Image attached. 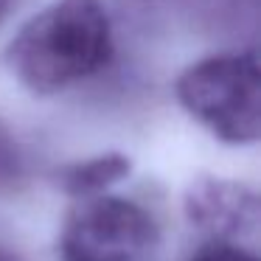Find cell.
Returning a JSON list of instances; mask_svg holds the SVG:
<instances>
[{
  "instance_id": "52a82bcc",
  "label": "cell",
  "mask_w": 261,
  "mask_h": 261,
  "mask_svg": "<svg viewBox=\"0 0 261 261\" xmlns=\"http://www.w3.org/2000/svg\"><path fill=\"white\" fill-rule=\"evenodd\" d=\"M188 261H258V258H255L250 250H242V247H236V244L211 242V244H205V247H199Z\"/></svg>"
},
{
  "instance_id": "9c48e42d",
  "label": "cell",
  "mask_w": 261,
  "mask_h": 261,
  "mask_svg": "<svg viewBox=\"0 0 261 261\" xmlns=\"http://www.w3.org/2000/svg\"><path fill=\"white\" fill-rule=\"evenodd\" d=\"M0 261H23L14 250H9L6 244H0Z\"/></svg>"
},
{
  "instance_id": "ba28073f",
  "label": "cell",
  "mask_w": 261,
  "mask_h": 261,
  "mask_svg": "<svg viewBox=\"0 0 261 261\" xmlns=\"http://www.w3.org/2000/svg\"><path fill=\"white\" fill-rule=\"evenodd\" d=\"M14 3H17V0H0V25H3V20H6L9 14H12Z\"/></svg>"
},
{
  "instance_id": "8992f818",
  "label": "cell",
  "mask_w": 261,
  "mask_h": 261,
  "mask_svg": "<svg viewBox=\"0 0 261 261\" xmlns=\"http://www.w3.org/2000/svg\"><path fill=\"white\" fill-rule=\"evenodd\" d=\"M23 163H20V152L14 146V138L6 132V126L0 124V188L17 186Z\"/></svg>"
},
{
  "instance_id": "5b68a950",
  "label": "cell",
  "mask_w": 261,
  "mask_h": 261,
  "mask_svg": "<svg viewBox=\"0 0 261 261\" xmlns=\"http://www.w3.org/2000/svg\"><path fill=\"white\" fill-rule=\"evenodd\" d=\"M129 171H132V160L126 154L107 152V154L79 160V163H68L65 169H59L57 186L76 199H93V197L107 194V188L121 182Z\"/></svg>"
},
{
  "instance_id": "7a4b0ae2",
  "label": "cell",
  "mask_w": 261,
  "mask_h": 261,
  "mask_svg": "<svg viewBox=\"0 0 261 261\" xmlns=\"http://www.w3.org/2000/svg\"><path fill=\"white\" fill-rule=\"evenodd\" d=\"M180 107L233 146L261 135V68L255 51L214 54L188 65L174 85Z\"/></svg>"
},
{
  "instance_id": "277c9868",
  "label": "cell",
  "mask_w": 261,
  "mask_h": 261,
  "mask_svg": "<svg viewBox=\"0 0 261 261\" xmlns=\"http://www.w3.org/2000/svg\"><path fill=\"white\" fill-rule=\"evenodd\" d=\"M186 216L214 236H242L258 227V197L250 186L222 177H199L186 191Z\"/></svg>"
},
{
  "instance_id": "3957f363",
  "label": "cell",
  "mask_w": 261,
  "mask_h": 261,
  "mask_svg": "<svg viewBox=\"0 0 261 261\" xmlns=\"http://www.w3.org/2000/svg\"><path fill=\"white\" fill-rule=\"evenodd\" d=\"M160 227L143 205L124 197L79 199L59 233L62 261H152Z\"/></svg>"
},
{
  "instance_id": "6da1fadb",
  "label": "cell",
  "mask_w": 261,
  "mask_h": 261,
  "mask_svg": "<svg viewBox=\"0 0 261 261\" xmlns=\"http://www.w3.org/2000/svg\"><path fill=\"white\" fill-rule=\"evenodd\" d=\"M113 59V25L101 0H54L17 29L6 48L14 79L37 96H57Z\"/></svg>"
}]
</instances>
